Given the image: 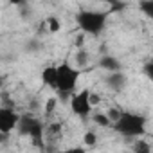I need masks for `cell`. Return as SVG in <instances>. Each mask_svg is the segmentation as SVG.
Instances as JSON below:
<instances>
[{
  "label": "cell",
  "instance_id": "cell-1",
  "mask_svg": "<svg viewBox=\"0 0 153 153\" xmlns=\"http://www.w3.org/2000/svg\"><path fill=\"white\" fill-rule=\"evenodd\" d=\"M112 128L124 139H139L146 135L148 117L144 114L121 110L119 117L112 123Z\"/></svg>",
  "mask_w": 153,
  "mask_h": 153
},
{
  "label": "cell",
  "instance_id": "cell-2",
  "mask_svg": "<svg viewBox=\"0 0 153 153\" xmlns=\"http://www.w3.org/2000/svg\"><path fill=\"white\" fill-rule=\"evenodd\" d=\"M110 15L108 9H79L76 13V25L83 34L99 36L106 29Z\"/></svg>",
  "mask_w": 153,
  "mask_h": 153
},
{
  "label": "cell",
  "instance_id": "cell-3",
  "mask_svg": "<svg viewBox=\"0 0 153 153\" xmlns=\"http://www.w3.org/2000/svg\"><path fill=\"white\" fill-rule=\"evenodd\" d=\"M56 74H58V79H56V94L58 99L61 101H68L70 94L74 90H78V83L81 78V68H78L74 63L68 61H61L59 65H56Z\"/></svg>",
  "mask_w": 153,
  "mask_h": 153
},
{
  "label": "cell",
  "instance_id": "cell-4",
  "mask_svg": "<svg viewBox=\"0 0 153 153\" xmlns=\"http://www.w3.org/2000/svg\"><path fill=\"white\" fill-rule=\"evenodd\" d=\"M16 130H18V133L22 137L31 139L34 144H40L45 139V123L40 117L31 115V114L20 115L18 124H16Z\"/></svg>",
  "mask_w": 153,
  "mask_h": 153
},
{
  "label": "cell",
  "instance_id": "cell-5",
  "mask_svg": "<svg viewBox=\"0 0 153 153\" xmlns=\"http://www.w3.org/2000/svg\"><path fill=\"white\" fill-rule=\"evenodd\" d=\"M68 106H70V112L76 117L87 121L90 117V114L94 112V106L90 103V90L88 88L74 90L70 94V97H68Z\"/></svg>",
  "mask_w": 153,
  "mask_h": 153
},
{
  "label": "cell",
  "instance_id": "cell-6",
  "mask_svg": "<svg viewBox=\"0 0 153 153\" xmlns=\"http://www.w3.org/2000/svg\"><path fill=\"white\" fill-rule=\"evenodd\" d=\"M18 119H20L18 112H15L9 106H0V131H6V133L15 131Z\"/></svg>",
  "mask_w": 153,
  "mask_h": 153
},
{
  "label": "cell",
  "instance_id": "cell-7",
  "mask_svg": "<svg viewBox=\"0 0 153 153\" xmlns=\"http://www.w3.org/2000/svg\"><path fill=\"white\" fill-rule=\"evenodd\" d=\"M105 85L108 90L119 94L128 87V76L123 70H115V72H106V78H105Z\"/></svg>",
  "mask_w": 153,
  "mask_h": 153
},
{
  "label": "cell",
  "instance_id": "cell-8",
  "mask_svg": "<svg viewBox=\"0 0 153 153\" xmlns=\"http://www.w3.org/2000/svg\"><path fill=\"white\" fill-rule=\"evenodd\" d=\"M97 67L105 72H115V70H123V63L119 58H115L114 54H103L97 59Z\"/></svg>",
  "mask_w": 153,
  "mask_h": 153
},
{
  "label": "cell",
  "instance_id": "cell-9",
  "mask_svg": "<svg viewBox=\"0 0 153 153\" xmlns=\"http://www.w3.org/2000/svg\"><path fill=\"white\" fill-rule=\"evenodd\" d=\"M40 79L42 83L51 88V90H56V79H58V74H56V65H47L42 68L40 72Z\"/></svg>",
  "mask_w": 153,
  "mask_h": 153
},
{
  "label": "cell",
  "instance_id": "cell-10",
  "mask_svg": "<svg viewBox=\"0 0 153 153\" xmlns=\"http://www.w3.org/2000/svg\"><path fill=\"white\" fill-rule=\"evenodd\" d=\"M88 63H90V54H88V51H87L85 47H78V52H76V56H74V65L83 70Z\"/></svg>",
  "mask_w": 153,
  "mask_h": 153
},
{
  "label": "cell",
  "instance_id": "cell-11",
  "mask_svg": "<svg viewBox=\"0 0 153 153\" xmlns=\"http://www.w3.org/2000/svg\"><path fill=\"white\" fill-rule=\"evenodd\" d=\"M90 117H92L96 126H99V128H112V119L108 117L106 112H96V114L92 112Z\"/></svg>",
  "mask_w": 153,
  "mask_h": 153
},
{
  "label": "cell",
  "instance_id": "cell-12",
  "mask_svg": "<svg viewBox=\"0 0 153 153\" xmlns=\"http://www.w3.org/2000/svg\"><path fill=\"white\" fill-rule=\"evenodd\" d=\"M97 2L105 4L110 13H117V11H123V9L126 7V2H124V0H97Z\"/></svg>",
  "mask_w": 153,
  "mask_h": 153
},
{
  "label": "cell",
  "instance_id": "cell-13",
  "mask_svg": "<svg viewBox=\"0 0 153 153\" xmlns=\"http://www.w3.org/2000/svg\"><path fill=\"white\" fill-rule=\"evenodd\" d=\"M139 9L148 18H153V0H140V2H139Z\"/></svg>",
  "mask_w": 153,
  "mask_h": 153
},
{
  "label": "cell",
  "instance_id": "cell-14",
  "mask_svg": "<svg viewBox=\"0 0 153 153\" xmlns=\"http://www.w3.org/2000/svg\"><path fill=\"white\" fill-rule=\"evenodd\" d=\"M45 27H47L49 33H58V31L61 29V22H59V18H56V16H49V18L45 20Z\"/></svg>",
  "mask_w": 153,
  "mask_h": 153
},
{
  "label": "cell",
  "instance_id": "cell-15",
  "mask_svg": "<svg viewBox=\"0 0 153 153\" xmlns=\"http://www.w3.org/2000/svg\"><path fill=\"white\" fill-rule=\"evenodd\" d=\"M133 140H135V146H133V149H135V151H139V153H149V151H151V148H149L148 144H144V142H142V137L133 139Z\"/></svg>",
  "mask_w": 153,
  "mask_h": 153
},
{
  "label": "cell",
  "instance_id": "cell-16",
  "mask_svg": "<svg viewBox=\"0 0 153 153\" xmlns=\"http://www.w3.org/2000/svg\"><path fill=\"white\" fill-rule=\"evenodd\" d=\"M83 142H85L87 146H96V142H97V133H96V131H87V133L83 135Z\"/></svg>",
  "mask_w": 153,
  "mask_h": 153
},
{
  "label": "cell",
  "instance_id": "cell-17",
  "mask_svg": "<svg viewBox=\"0 0 153 153\" xmlns=\"http://www.w3.org/2000/svg\"><path fill=\"white\" fill-rule=\"evenodd\" d=\"M56 105H58V97H49L45 103V115H51L56 110Z\"/></svg>",
  "mask_w": 153,
  "mask_h": 153
},
{
  "label": "cell",
  "instance_id": "cell-18",
  "mask_svg": "<svg viewBox=\"0 0 153 153\" xmlns=\"http://www.w3.org/2000/svg\"><path fill=\"white\" fill-rule=\"evenodd\" d=\"M27 2H29V0H9V4L15 6V7H22V6H25Z\"/></svg>",
  "mask_w": 153,
  "mask_h": 153
},
{
  "label": "cell",
  "instance_id": "cell-19",
  "mask_svg": "<svg viewBox=\"0 0 153 153\" xmlns=\"http://www.w3.org/2000/svg\"><path fill=\"white\" fill-rule=\"evenodd\" d=\"M144 70H146V74H148V78L151 79V78H153V72H151V63H146V65H144Z\"/></svg>",
  "mask_w": 153,
  "mask_h": 153
},
{
  "label": "cell",
  "instance_id": "cell-20",
  "mask_svg": "<svg viewBox=\"0 0 153 153\" xmlns=\"http://www.w3.org/2000/svg\"><path fill=\"white\" fill-rule=\"evenodd\" d=\"M7 139H9V133H6V131H0V144H4Z\"/></svg>",
  "mask_w": 153,
  "mask_h": 153
},
{
  "label": "cell",
  "instance_id": "cell-21",
  "mask_svg": "<svg viewBox=\"0 0 153 153\" xmlns=\"http://www.w3.org/2000/svg\"><path fill=\"white\" fill-rule=\"evenodd\" d=\"M4 85H6V78H4V76H0V90L4 88Z\"/></svg>",
  "mask_w": 153,
  "mask_h": 153
}]
</instances>
